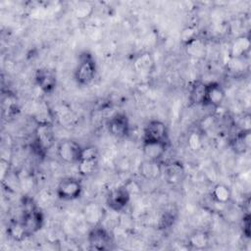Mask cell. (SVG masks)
I'll return each instance as SVG.
<instances>
[{"instance_id":"obj_1","label":"cell","mask_w":251,"mask_h":251,"mask_svg":"<svg viewBox=\"0 0 251 251\" xmlns=\"http://www.w3.org/2000/svg\"><path fill=\"white\" fill-rule=\"evenodd\" d=\"M96 74V65L91 54L84 52L79 56L77 66L75 71V79L77 84L84 86L89 84Z\"/></svg>"},{"instance_id":"obj_2","label":"cell","mask_w":251,"mask_h":251,"mask_svg":"<svg viewBox=\"0 0 251 251\" xmlns=\"http://www.w3.org/2000/svg\"><path fill=\"white\" fill-rule=\"evenodd\" d=\"M22 224L25 227L26 235H30L38 231L43 225V215L30 202L24 205V217Z\"/></svg>"},{"instance_id":"obj_3","label":"cell","mask_w":251,"mask_h":251,"mask_svg":"<svg viewBox=\"0 0 251 251\" xmlns=\"http://www.w3.org/2000/svg\"><path fill=\"white\" fill-rule=\"evenodd\" d=\"M55 140L53 127L49 124L37 125L35 129V140L34 146L37 150V153L44 154L47 150H49Z\"/></svg>"},{"instance_id":"obj_4","label":"cell","mask_w":251,"mask_h":251,"mask_svg":"<svg viewBox=\"0 0 251 251\" xmlns=\"http://www.w3.org/2000/svg\"><path fill=\"white\" fill-rule=\"evenodd\" d=\"M82 147L74 140H63L57 146L58 157L66 163H78L81 156Z\"/></svg>"},{"instance_id":"obj_5","label":"cell","mask_w":251,"mask_h":251,"mask_svg":"<svg viewBox=\"0 0 251 251\" xmlns=\"http://www.w3.org/2000/svg\"><path fill=\"white\" fill-rule=\"evenodd\" d=\"M57 195L63 200H75L77 199L81 192V183L74 177L63 178L57 186Z\"/></svg>"},{"instance_id":"obj_6","label":"cell","mask_w":251,"mask_h":251,"mask_svg":"<svg viewBox=\"0 0 251 251\" xmlns=\"http://www.w3.org/2000/svg\"><path fill=\"white\" fill-rule=\"evenodd\" d=\"M130 199V193L126 186H121L113 189L107 196V206L116 212H120L126 208Z\"/></svg>"},{"instance_id":"obj_7","label":"cell","mask_w":251,"mask_h":251,"mask_svg":"<svg viewBox=\"0 0 251 251\" xmlns=\"http://www.w3.org/2000/svg\"><path fill=\"white\" fill-rule=\"evenodd\" d=\"M143 140L168 142V128L165 123L158 120L150 121L145 126Z\"/></svg>"},{"instance_id":"obj_8","label":"cell","mask_w":251,"mask_h":251,"mask_svg":"<svg viewBox=\"0 0 251 251\" xmlns=\"http://www.w3.org/2000/svg\"><path fill=\"white\" fill-rule=\"evenodd\" d=\"M88 243L92 249L104 250L110 245L111 237L105 228L94 226V227L88 233Z\"/></svg>"},{"instance_id":"obj_9","label":"cell","mask_w":251,"mask_h":251,"mask_svg":"<svg viewBox=\"0 0 251 251\" xmlns=\"http://www.w3.org/2000/svg\"><path fill=\"white\" fill-rule=\"evenodd\" d=\"M35 81L43 92L50 93L56 87V74L54 71L47 68L38 69L35 73Z\"/></svg>"},{"instance_id":"obj_10","label":"cell","mask_w":251,"mask_h":251,"mask_svg":"<svg viewBox=\"0 0 251 251\" xmlns=\"http://www.w3.org/2000/svg\"><path fill=\"white\" fill-rule=\"evenodd\" d=\"M226 97V92L223 86L218 82L206 83V92L203 105L219 107Z\"/></svg>"},{"instance_id":"obj_11","label":"cell","mask_w":251,"mask_h":251,"mask_svg":"<svg viewBox=\"0 0 251 251\" xmlns=\"http://www.w3.org/2000/svg\"><path fill=\"white\" fill-rule=\"evenodd\" d=\"M108 129L110 133L116 137H125L129 131V124L126 115L116 114L108 123Z\"/></svg>"},{"instance_id":"obj_12","label":"cell","mask_w":251,"mask_h":251,"mask_svg":"<svg viewBox=\"0 0 251 251\" xmlns=\"http://www.w3.org/2000/svg\"><path fill=\"white\" fill-rule=\"evenodd\" d=\"M168 144L163 141H146L143 140L142 152L146 160L159 161L166 153Z\"/></svg>"},{"instance_id":"obj_13","label":"cell","mask_w":251,"mask_h":251,"mask_svg":"<svg viewBox=\"0 0 251 251\" xmlns=\"http://www.w3.org/2000/svg\"><path fill=\"white\" fill-rule=\"evenodd\" d=\"M250 39L246 35L237 36L230 43L228 55L230 59H241L250 50Z\"/></svg>"},{"instance_id":"obj_14","label":"cell","mask_w":251,"mask_h":251,"mask_svg":"<svg viewBox=\"0 0 251 251\" xmlns=\"http://www.w3.org/2000/svg\"><path fill=\"white\" fill-rule=\"evenodd\" d=\"M230 146L234 152L238 154L244 153L250 148V130H241L230 142Z\"/></svg>"},{"instance_id":"obj_15","label":"cell","mask_w":251,"mask_h":251,"mask_svg":"<svg viewBox=\"0 0 251 251\" xmlns=\"http://www.w3.org/2000/svg\"><path fill=\"white\" fill-rule=\"evenodd\" d=\"M139 172L143 177L147 179H153L158 177L161 175L162 170L158 161L145 160L140 164Z\"/></svg>"},{"instance_id":"obj_16","label":"cell","mask_w":251,"mask_h":251,"mask_svg":"<svg viewBox=\"0 0 251 251\" xmlns=\"http://www.w3.org/2000/svg\"><path fill=\"white\" fill-rule=\"evenodd\" d=\"M206 92V83L196 81L192 85L189 93V101L193 105H203Z\"/></svg>"},{"instance_id":"obj_17","label":"cell","mask_w":251,"mask_h":251,"mask_svg":"<svg viewBox=\"0 0 251 251\" xmlns=\"http://www.w3.org/2000/svg\"><path fill=\"white\" fill-rule=\"evenodd\" d=\"M212 198L221 204L227 203L231 198V190L230 188L224 184V183H218L214 186L212 189Z\"/></svg>"},{"instance_id":"obj_18","label":"cell","mask_w":251,"mask_h":251,"mask_svg":"<svg viewBox=\"0 0 251 251\" xmlns=\"http://www.w3.org/2000/svg\"><path fill=\"white\" fill-rule=\"evenodd\" d=\"M184 46H185V50H186L187 54L192 57L202 58L203 56H205L206 46H205L204 41L202 39H200L199 37H196L195 39H193L189 43L185 44Z\"/></svg>"},{"instance_id":"obj_19","label":"cell","mask_w":251,"mask_h":251,"mask_svg":"<svg viewBox=\"0 0 251 251\" xmlns=\"http://www.w3.org/2000/svg\"><path fill=\"white\" fill-rule=\"evenodd\" d=\"M188 244L194 249H205L209 245V235L205 231L197 230L189 236Z\"/></svg>"},{"instance_id":"obj_20","label":"cell","mask_w":251,"mask_h":251,"mask_svg":"<svg viewBox=\"0 0 251 251\" xmlns=\"http://www.w3.org/2000/svg\"><path fill=\"white\" fill-rule=\"evenodd\" d=\"M84 217L89 224L97 226V224L102 219V211L97 204L89 203L84 208Z\"/></svg>"},{"instance_id":"obj_21","label":"cell","mask_w":251,"mask_h":251,"mask_svg":"<svg viewBox=\"0 0 251 251\" xmlns=\"http://www.w3.org/2000/svg\"><path fill=\"white\" fill-rule=\"evenodd\" d=\"M165 173L168 180L172 182H177L181 179V176L183 175V170L178 163H171L166 167Z\"/></svg>"},{"instance_id":"obj_22","label":"cell","mask_w":251,"mask_h":251,"mask_svg":"<svg viewBox=\"0 0 251 251\" xmlns=\"http://www.w3.org/2000/svg\"><path fill=\"white\" fill-rule=\"evenodd\" d=\"M97 161L98 160H87L81 159L77 163L78 173L82 176H89L92 175L97 169Z\"/></svg>"},{"instance_id":"obj_23","label":"cell","mask_w":251,"mask_h":251,"mask_svg":"<svg viewBox=\"0 0 251 251\" xmlns=\"http://www.w3.org/2000/svg\"><path fill=\"white\" fill-rule=\"evenodd\" d=\"M8 234L10 237L17 241H20L23 238H25V236H26V232L22 224V221L20 223H13L12 225H10L8 228Z\"/></svg>"},{"instance_id":"obj_24","label":"cell","mask_w":251,"mask_h":251,"mask_svg":"<svg viewBox=\"0 0 251 251\" xmlns=\"http://www.w3.org/2000/svg\"><path fill=\"white\" fill-rule=\"evenodd\" d=\"M93 13V6L88 2L80 3L75 10V15L79 20L87 19Z\"/></svg>"},{"instance_id":"obj_25","label":"cell","mask_w":251,"mask_h":251,"mask_svg":"<svg viewBox=\"0 0 251 251\" xmlns=\"http://www.w3.org/2000/svg\"><path fill=\"white\" fill-rule=\"evenodd\" d=\"M196 37H198L197 36V29L194 26H187V27L183 28L181 33H180V39H181V41L184 45L189 43L190 41H192Z\"/></svg>"},{"instance_id":"obj_26","label":"cell","mask_w":251,"mask_h":251,"mask_svg":"<svg viewBox=\"0 0 251 251\" xmlns=\"http://www.w3.org/2000/svg\"><path fill=\"white\" fill-rule=\"evenodd\" d=\"M187 144L190 149L192 150H198L202 145V137L200 132L198 131H192L187 138Z\"/></svg>"},{"instance_id":"obj_27","label":"cell","mask_w":251,"mask_h":251,"mask_svg":"<svg viewBox=\"0 0 251 251\" xmlns=\"http://www.w3.org/2000/svg\"><path fill=\"white\" fill-rule=\"evenodd\" d=\"M98 149L95 146H86L84 148H82L81 151V156H80V160L81 159H87V160H98Z\"/></svg>"},{"instance_id":"obj_28","label":"cell","mask_w":251,"mask_h":251,"mask_svg":"<svg viewBox=\"0 0 251 251\" xmlns=\"http://www.w3.org/2000/svg\"><path fill=\"white\" fill-rule=\"evenodd\" d=\"M153 63V60L150 56L149 53H145V54H142L138 60L136 61V65L138 66L139 69L141 70H147V69H150V66L152 65Z\"/></svg>"},{"instance_id":"obj_29","label":"cell","mask_w":251,"mask_h":251,"mask_svg":"<svg viewBox=\"0 0 251 251\" xmlns=\"http://www.w3.org/2000/svg\"><path fill=\"white\" fill-rule=\"evenodd\" d=\"M249 226H250V221H249V216H247V217L243 220V227H244L243 230H244L246 236H249V234H250V228H249Z\"/></svg>"}]
</instances>
